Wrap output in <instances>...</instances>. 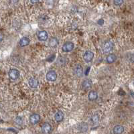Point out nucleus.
<instances>
[{
	"mask_svg": "<svg viewBox=\"0 0 134 134\" xmlns=\"http://www.w3.org/2000/svg\"><path fill=\"white\" fill-rule=\"evenodd\" d=\"M30 2L32 4H36L39 2V0H30Z\"/></svg>",
	"mask_w": 134,
	"mask_h": 134,
	"instance_id": "24",
	"label": "nucleus"
},
{
	"mask_svg": "<svg viewBox=\"0 0 134 134\" xmlns=\"http://www.w3.org/2000/svg\"><path fill=\"white\" fill-rule=\"evenodd\" d=\"M16 122L19 123V124H21V122H22V119H21V117H17L16 118Z\"/></svg>",
	"mask_w": 134,
	"mask_h": 134,
	"instance_id": "20",
	"label": "nucleus"
},
{
	"mask_svg": "<svg viewBox=\"0 0 134 134\" xmlns=\"http://www.w3.org/2000/svg\"><path fill=\"white\" fill-rule=\"evenodd\" d=\"M52 130V125L50 123H44L42 125V131L44 134H49Z\"/></svg>",
	"mask_w": 134,
	"mask_h": 134,
	"instance_id": "6",
	"label": "nucleus"
},
{
	"mask_svg": "<svg viewBox=\"0 0 134 134\" xmlns=\"http://www.w3.org/2000/svg\"><path fill=\"white\" fill-rule=\"evenodd\" d=\"M64 115L62 111H58L57 113H56L54 115V119L56 122H61L64 119Z\"/></svg>",
	"mask_w": 134,
	"mask_h": 134,
	"instance_id": "11",
	"label": "nucleus"
},
{
	"mask_svg": "<svg viewBox=\"0 0 134 134\" xmlns=\"http://www.w3.org/2000/svg\"><path fill=\"white\" fill-rule=\"evenodd\" d=\"M114 44L111 41H106L103 45V52L105 54H109L113 50Z\"/></svg>",
	"mask_w": 134,
	"mask_h": 134,
	"instance_id": "1",
	"label": "nucleus"
},
{
	"mask_svg": "<svg viewBox=\"0 0 134 134\" xmlns=\"http://www.w3.org/2000/svg\"><path fill=\"white\" fill-rule=\"evenodd\" d=\"M93 57H94V54L91 50H87L84 52L83 55V59L86 63H90L93 60Z\"/></svg>",
	"mask_w": 134,
	"mask_h": 134,
	"instance_id": "5",
	"label": "nucleus"
},
{
	"mask_svg": "<svg viewBox=\"0 0 134 134\" xmlns=\"http://www.w3.org/2000/svg\"><path fill=\"white\" fill-rule=\"evenodd\" d=\"M46 78L48 81L54 82L57 79V74H56L55 70H50L46 73Z\"/></svg>",
	"mask_w": 134,
	"mask_h": 134,
	"instance_id": "4",
	"label": "nucleus"
},
{
	"mask_svg": "<svg viewBox=\"0 0 134 134\" xmlns=\"http://www.w3.org/2000/svg\"><path fill=\"white\" fill-rule=\"evenodd\" d=\"M92 84H93V82L91 79H86L82 82V87L84 88V89H89L92 87Z\"/></svg>",
	"mask_w": 134,
	"mask_h": 134,
	"instance_id": "15",
	"label": "nucleus"
},
{
	"mask_svg": "<svg viewBox=\"0 0 134 134\" xmlns=\"http://www.w3.org/2000/svg\"><path fill=\"white\" fill-rule=\"evenodd\" d=\"M123 3V0H113V4L116 6H120Z\"/></svg>",
	"mask_w": 134,
	"mask_h": 134,
	"instance_id": "19",
	"label": "nucleus"
},
{
	"mask_svg": "<svg viewBox=\"0 0 134 134\" xmlns=\"http://www.w3.org/2000/svg\"><path fill=\"white\" fill-rule=\"evenodd\" d=\"M38 38L40 41H46L48 38V34L46 31L42 30L38 32Z\"/></svg>",
	"mask_w": 134,
	"mask_h": 134,
	"instance_id": "9",
	"label": "nucleus"
},
{
	"mask_svg": "<svg viewBox=\"0 0 134 134\" xmlns=\"http://www.w3.org/2000/svg\"><path fill=\"white\" fill-rule=\"evenodd\" d=\"M8 75H9V77L11 80H17L20 77V73L18 70L15 69V68H11L8 72Z\"/></svg>",
	"mask_w": 134,
	"mask_h": 134,
	"instance_id": "2",
	"label": "nucleus"
},
{
	"mask_svg": "<svg viewBox=\"0 0 134 134\" xmlns=\"http://www.w3.org/2000/svg\"><path fill=\"white\" fill-rule=\"evenodd\" d=\"M104 23V21L103 20H99L98 21V23L99 24V25H103Z\"/></svg>",
	"mask_w": 134,
	"mask_h": 134,
	"instance_id": "22",
	"label": "nucleus"
},
{
	"mask_svg": "<svg viewBox=\"0 0 134 134\" xmlns=\"http://www.w3.org/2000/svg\"><path fill=\"white\" fill-rule=\"evenodd\" d=\"M116 60L117 56L114 54H109V55L107 56V58H106V61H107V63H109V64L113 63L114 62H115Z\"/></svg>",
	"mask_w": 134,
	"mask_h": 134,
	"instance_id": "14",
	"label": "nucleus"
},
{
	"mask_svg": "<svg viewBox=\"0 0 134 134\" xmlns=\"http://www.w3.org/2000/svg\"><path fill=\"white\" fill-rule=\"evenodd\" d=\"M40 120V116L39 114L34 113L30 116V122L32 125H36L38 123H39Z\"/></svg>",
	"mask_w": 134,
	"mask_h": 134,
	"instance_id": "8",
	"label": "nucleus"
},
{
	"mask_svg": "<svg viewBox=\"0 0 134 134\" xmlns=\"http://www.w3.org/2000/svg\"><path fill=\"white\" fill-rule=\"evenodd\" d=\"M88 98H89V100L91 101L96 100L98 98V93L95 91H91L88 95Z\"/></svg>",
	"mask_w": 134,
	"mask_h": 134,
	"instance_id": "12",
	"label": "nucleus"
},
{
	"mask_svg": "<svg viewBox=\"0 0 134 134\" xmlns=\"http://www.w3.org/2000/svg\"><path fill=\"white\" fill-rule=\"evenodd\" d=\"M48 44H49V46L50 47H52V48H56L58 46V40L55 37L51 38L50 39V41H49Z\"/></svg>",
	"mask_w": 134,
	"mask_h": 134,
	"instance_id": "16",
	"label": "nucleus"
},
{
	"mask_svg": "<svg viewBox=\"0 0 134 134\" xmlns=\"http://www.w3.org/2000/svg\"><path fill=\"white\" fill-rule=\"evenodd\" d=\"M73 72L77 77H81L83 74V68L82 66L80 64H77L74 67L73 69Z\"/></svg>",
	"mask_w": 134,
	"mask_h": 134,
	"instance_id": "7",
	"label": "nucleus"
},
{
	"mask_svg": "<svg viewBox=\"0 0 134 134\" xmlns=\"http://www.w3.org/2000/svg\"><path fill=\"white\" fill-rule=\"evenodd\" d=\"M28 84L31 88L32 89H36L38 87L39 81L35 78H30L28 80Z\"/></svg>",
	"mask_w": 134,
	"mask_h": 134,
	"instance_id": "10",
	"label": "nucleus"
},
{
	"mask_svg": "<svg viewBox=\"0 0 134 134\" xmlns=\"http://www.w3.org/2000/svg\"><path fill=\"white\" fill-rule=\"evenodd\" d=\"M129 60L131 63H134V54H132V55H131L130 58H129Z\"/></svg>",
	"mask_w": 134,
	"mask_h": 134,
	"instance_id": "21",
	"label": "nucleus"
},
{
	"mask_svg": "<svg viewBox=\"0 0 134 134\" xmlns=\"http://www.w3.org/2000/svg\"><path fill=\"white\" fill-rule=\"evenodd\" d=\"M91 120L93 123H98L99 121V115L95 114L94 115H93V116L91 117Z\"/></svg>",
	"mask_w": 134,
	"mask_h": 134,
	"instance_id": "18",
	"label": "nucleus"
},
{
	"mask_svg": "<svg viewBox=\"0 0 134 134\" xmlns=\"http://www.w3.org/2000/svg\"><path fill=\"white\" fill-rule=\"evenodd\" d=\"M4 35L2 34V33H0V42H2L3 40H4Z\"/></svg>",
	"mask_w": 134,
	"mask_h": 134,
	"instance_id": "23",
	"label": "nucleus"
},
{
	"mask_svg": "<svg viewBox=\"0 0 134 134\" xmlns=\"http://www.w3.org/2000/svg\"><path fill=\"white\" fill-rule=\"evenodd\" d=\"M75 45L72 42H66L63 44L62 50L64 52H70L74 49Z\"/></svg>",
	"mask_w": 134,
	"mask_h": 134,
	"instance_id": "3",
	"label": "nucleus"
},
{
	"mask_svg": "<svg viewBox=\"0 0 134 134\" xmlns=\"http://www.w3.org/2000/svg\"><path fill=\"white\" fill-rule=\"evenodd\" d=\"M124 131V127L121 125H115L113 128L114 134H122Z\"/></svg>",
	"mask_w": 134,
	"mask_h": 134,
	"instance_id": "13",
	"label": "nucleus"
},
{
	"mask_svg": "<svg viewBox=\"0 0 134 134\" xmlns=\"http://www.w3.org/2000/svg\"><path fill=\"white\" fill-rule=\"evenodd\" d=\"M30 39H29L28 38L23 37L20 39V42H19V44L22 47L26 46H28L30 44Z\"/></svg>",
	"mask_w": 134,
	"mask_h": 134,
	"instance_id": "17",
	"label": "nucleus"
}]
</instances>
